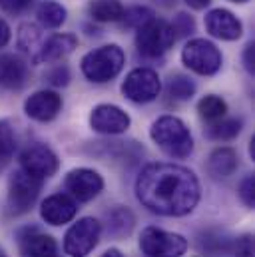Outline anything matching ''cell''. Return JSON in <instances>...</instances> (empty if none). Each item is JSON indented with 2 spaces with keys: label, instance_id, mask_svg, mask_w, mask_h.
<instances>
[{
  "label": "cell",
  "instance_id": "1",
  "mask_svg": "<svg viewBox=\"0 0 255 257\" xmlns=\"http://www.w3.org/2000/svg\"><path fill=\"white\" fill-rule=\"evenodd\" d=\"M136 195L152 213L182 217L199 201V182L195 174L176 164H150L136 180Z\"/></svg>",
  "mask_w": 255,
  "mask_h": 257
},
{
  "label": "cell",
  "instance_id": "2",
  "mask_svg": "<svg viewBox=\"0 0 255 257\" xmlns=\"http://www.w3.org/2000/svg\"><path fill=\"white\" fill-rule=\"evenodd\" d=\"M150 136L158 144V148L166 152L170 158L184 160L193 152V138H191L190 128L176 116L158 118L152 124Z\"/></svg>",
  "mask_w": 255,
  "mask_h": 257
},
{
  "label": "cell",
  "instance_id": "3",
  "mask_svg": "<svg viewBox=\"0 0 255 257\" xmlns=\"http://www.w3.org/2000/svg\"><path fill=\"white\" fill-rule=\"evenodd\" d=\"M124 62H126L124 50L118 44H108V46H102L98 50L88 52L82 58L80 68H82V74L90 82L104 84V82L114 80L122 72Z\"/></svg>",
  "mask_w": 255,
  "mask_h": 257
},
{
  "label": "cell",
  "instance_id": "4",
  "mask_svg": "<svg viewBox=\"0 0 255 257\" xmlns=\"http://www.w3.org/2000/svg\"><path fill=\"white\" fill-rule=\"evenodd\" d=\"M136 46L140 50V54L148 56V58H158L164 52H168L174 42L178 40L174 34V28L170 22L152 18L146 24H142L140 28H136Z\"/></svg>",
  "mask_w": 255,
  "mask_h": 257
},
{
  "label": "cell",
  "instance_id": "5",
  "mask_svg": "<svg viewBox=\"0 0 255 257\" xmlns=\"http://www.w3.org/2000/svg\"><path fill=\"white\" fill-rule=\"evenodd\" d=\"M140 249L144 257H184L188 251V239L174 231L146 227L140 235Z\"/></svg>",
  "mask_w": 255,
  "mask_h": 257
},
{
  "label": "cell",
  "instance_id": "6",
  "mask_svg": "<svg viewBox=\"0 0 255 257\" xmlns=\"http://www.w3.org/2000/svg\"><path fill=\"white\" fill-rule=\"evenodd\" d=\"M42 184V180L26 174L24 170L14 172L8 182V215L16 217L28 213L40 195Z\"/></svg>",
  "mask_w": 255,
  "mask_h": 257
},
{
  "label": "cell",
  "instance_id": "7",
  "mask_svg": "<svg viewBox=\"0 0 255 257\" xmlns=\"http://www.w3.org/2000/svg\"><path fill=\"white\" fill-rule=\"evenodd\" d=\"M182 62L199 76H213L219 72L223 58L213 42L205 38H193L182 50Z\"/></svg>",
  "mask_w": 255,
  "mask_h": 257
},
{
  "label": "cell",
  "instance_id": "8",
  "mask_svg": "<svg viewBox=\"0 0 255 257\" xmlns=\"http://www.w3.org/2000/svg\"><path fill=\"white\" fill-rule=\"evenodd\" d=\"M102 225L94 217L78 219L64 235V253L70 257H86L100 241Z\"/></svg>",
  "mask_w": 255,
  "mask_h": 257
},
{
  "label": "cell",
  "instance_id": "9",
  "mask_svg": "<svg viewBox=\"0 0 255 257\" xmlns=\"http://www.w3.org/2000/svg\"><path fill=\"white\" fill-rule=\"evenodd\" d=\"M162 92V82L156 70L136 68L126 76L122 84V94L134 104H150Z\"/></svg>",
  "mask_w": 255,
  "mask_h": 257
},
{
  "label": "cell",
  "instance_id": "10",
  "mask_svg": "<svg viewBox=\"0 0 255 257\" xmlns=\"http://www.w3.org/2000/svg\"><path fill=\"white\" fill-rule=\"evenodd\" d=\"M58 156L46 144H32L20 154V170L42 182L52 178L58 172Z\"/></svg>",
  "mask_w": 255,
  "mask_h": 257
},
{
  "label": "cell",
  "instance_id": "11",
  "mask_svg": "<svg viewBox=\"0 0 255 257\" xmlns=\"http://www.w3.org/2000/svg\"><path fill=\"white\" fill-rule=\"evenodd\" d=\"M132 120L120 106L114 104H100L90 114V126L94 132L104 136H118L130 128Z\"/></svg>",
  "mask_w": 255,
  "mask_h": 257
},
{
  "label": "cell",
  "instance_id": "12",
  "mask_svg": "<svg viewBox=\"0 0 255 257\" xmlns=\"http://www.w3.org/2000/svg\"><path fill=\"white\" fill-rule=\"evenodd\" d=\"M66 190L78 201H90L104 190V180L90 168H78L66 176Z\"/></svg>",
  "mask_w": 255,
  "mask_h": 257
},
{
  "label": "cell",
  "instance_id": "13",
  "mask_svg": "<svg viewBox=\"0 0 255 257\" xmlns=\"http://www.w3.org/2000/svg\"><path fill=\"white\" fill-rule=\"evenodd\" d=\"M205 30L219 40H237L243 34V26L239 22V18L225 10V8H213L205 14Z\"/></svg>",
  "mask_w": 255,
  "mask_h": 257
},
{
  "label": "cell",
  "instance_id": "14",
  "mask_svg": "<svg viewBox=\"0 0 255 257\" xmlns=\"http://www.w3.org/2000/svg\"><path fill=\"white\" fill-rule=\"evenodd\" d=\"M62 110V98L52 90L34 92L24 102V112L36 122H52Z\"/></svg>",
  "mask_w": 255,
  "mask_h": 257
},
{
  "label": "cell",
  "instance_id": "15",
  "mask_svg": "<svg viewBox=\"0 0 255 257\" xmlns=\"http://www.w3.org/2000/svg\"><path fill=\"white\" fill-rule=\"evenodd\" d=\"M76 213H78V205L68 193H52L40 205V215L50 225H64L72 221Z\"/></svg>",
  "mask_w": 255,
  "mask_h": 257
},
{
  "label": "cell",
  "instance_id": "16",
  "mask_svg": "<svg viewBox=\"0 0 255 257\" xmlns=\"http://www.w3.org/2000/svg\"><path fill=\"white\" fill-rule=\"evenodd\" d=\"M76 46H78V38L74 34H54L44 44L38 46L36 54L32 56V62L34 64H44V62L62 60L76 50Z\"/></svg>",
  "mask_w": 255,
  "mask_h": 257
},
{
  "label": "cell",
  "instance_id": "17",
  "mask_svg": "<svg viewBox=\"0 0 255 257\" xmlns=\"http://www.w3.org/2000/svg\"><path fill=\"white\" fill-rule=\"evenodd\" d=\"M20 257H60L54 237L36 229H26L20 235Z\"/></svg>",
  "mask_w": 255,
  "mask_h": 257
},
{
  "label": "cell",
  "instance_id": "18",
  "mask_svg": "<svg viewBox=\"0 0 255 257\" xmlns=\"http://www.w3.org/2000/svg\"><path fill=\"white\" fill-rule=\"evenodd\" d=\"M28 80V66L16 54H0V88L20 90Z\"/></svg>",
  "mask_w": 255,
  "mask_h": 257
},
{
  "label": "cell",
  "instance_id": "19",
  "mask_svg": "<svg viewBox=\"0 0 255 257\" xmlns=\"http://www.w3.org/2000/svg\"><path fill=\"white\" fill-rule=\"evenodd\" d=\"M233 239L219 229H207L201 231L197 237V249L209 257H225L233 251Z\"/></svg>",
  "mask_w": 255,
  "mask_h": 257
},
{
  "label": "cell",
  "instance_id": "20",
  "mask_svg": "<svg viewBox=\"0 0 255 257\" xmlns=\"http://www.w3.org/2000/svg\"><path fill=\"white\" fill-rule=\"evenodd\" d=\"M237 170V154L231 148H217L207 160V172L215 180H225Z\"/></svg>",
  "mask_w": 255,
  "mask_h": 257
},
{
  "label": "cell",
  "instance_id": "21",
  "mask_svg": "<svg viewBox=\"0 0 255 257\" xmlns=\"http://www.w3.org/2000/svg\"><path fill=\"white\" fill-rule=\"evenodd\" d=\"M106 227H108V233L112 235V237H126L132 233V229H134V223H136V217H134V213L128 209V207H122V205H118V207H114L108 215H106Z\"/></svg>",
  "mask_w": 255,
  "mask_h": 257
},
{
  "label": "cell",
  "instance_id": "22",
  "mask_svg": "<svg viewBox=\"0 0 255 257\" xmlns=\"http://www.w3.org/2000/svg\"><path fill=\"white\" fill-rule=\"evenodd\" d=\"M88 12L96 22H120L124 6L120 0H92Z\"/></svg>",
  "mask_w": 255,
  "mask_h": 257
},
{
  "label": "cell",
  "instance_id": "23",
  "mask_svg": "<svg viewBox=\"0 0 255 257\" xmlns=\"http://www.w3.org/2000/svg\"><path fill=\"white\" fill-rule=\"evenodd\" d=\"M66 8L58 2H52V0H46L38 6L36 10V16H38V22L44 26V28H60L64 22H66Z\"/></svg>",
  "mask_w": 255,
  "mask_h": 257
},
{
  "label": "cell",
  "instance_id": "24",
  "mask_svg": "<svg viewBox=\"0 0 255 257\" xmlns=\"http://www.w3.org/2000/svg\"><path fill=\"white\" fill-rule=\"evenodd\" d=\"M197 112H199V118H201V120L215 124V122L223 120V116L227 114V104H225L219 96L209 94V96H205V98L199 100Z\"/></svg>",
  "mask_w": 255,
  "mask_h": 257
},
{
  "label": "cell",
  "instance_id": "25",
  "mask_svg": "<svg viewBox=\"0 0 255 257\" xmlns=\"http://www.w3.org/2000/svg\"><path fill=\"white\" fill-rule=\"evenodd\" d=\"M241 132V120L229 118V120H219L211 128H207V138L217 140V142H229L237 138Z\"/></svg>",
  "mask_w": 255,
  "mask_h": 257
},
{
  "label": "cell",
  "instance_id": "26",
  "mask_svg": "<svg viewBox=\"0 0 255 257\" xmlns=\"http://www.w3.org/2000/svg\"><path fill=\"white\" fill-rule=\"evenodd\" d=\"M195 94V84L188 76H174L168 84V96L174 102H188Z\"/></svg>",
  "mask_w": 255,
  "mask_h": 257
},
{
  "label": "cell",
  "instance_id": "27",
  "mask_svg": "<svg viewBox=\"0 0 255 257\" xmlns=\"http://www.w3.org/2000/svg\"><path fill=\"white\" fill-rule=\"evenodd\" d=\"M16 142H14V134L8 122H0V172L4 170V166L10 162L12 154H14Z\"/></svg>",
  "mask_w": 255,
  "mask_h": 257
},
{
  "label": "cell",
  "instance_id": "28",
  "mask_svg": "<svg viewBox=\"0 0 255 257\" xmlns=\"http://www.w3.org/2000/svg\"><path fill=\"white\" fill-rule=\"evenodd\" d=\"M152 18H154V10L148 6H132L122 14V20L128 28H140L142 24H146Z\"/></svg>",
  "mask_w": 255,
  "mask_h": 257
},
{
  "label": "cell",
  "instance_id": "29",
  "mask_svg": "<svg viewBox=\"0 0 255 257\" xmlns=\"http://www.w3.org/2000/svg\"><path fill=\"white\" fill-rule=\"evenodd\" d=\"M38 40H40V28L34 24H22L20 32H18V46L26 52L30 50H38ZM34 56V54H32Z\"/></svg>",
  "mask_w": 255,
  "mask_h": 257
},
{
  "label": "cell",
  "instance_id": "30",
  "mask_svg": "<svg viewBox=\"0 0 255 257\" xmlns=\"http://www.w3.org/2000/svg\"><path fill=\"white\" fill-rule=\"evenodd\" d=\"M172 28H174V34H176V38H184V36H190L191 32L195 30V22H193V18H191L190 14H186V12H180V14L174 18V22H172Z\"/></svg>",
  "mask_w": 255,
  "mask_h": 257
},
{
  "label": "cell",
  "instance_id": "31",
  "mask_svg": "<svg viewBox=\"0 0 255 257\" xmlns=\"http://www.w3.org/2000/svg\"><path fill=\"white\" fill-rule=\"evenodd\" d=\"M239 197L241 201L247 205V207H255V178L253 176H247L241 180L239 184Z\"/></svg>",
  "mask_w": 255,
  "mask_h": 257
},
{
  "label": "cell",
  "instance_id": "32",
  "mask_svg": "<svg viewBox=\"0 0 255 257\" xmlns=\"http://www.w3.org/2000/svg\"><path fill=\"white\" fill-rule=\"evenodd\" d=\"M46 80H48V84H52V86H56V88H62V86H68V82H70V70H68V66H54L48 74H46Z\"/></svg>",
  "mask_w": 255,
  "mask_h": 257
},
{
  "label": "cell",
  "instance_id": "33",
  "mask_svg": "<svg viewBox=\"0 0 255 257\" xmlns=\"http://www.w3.org/2000/svg\"><path fill=\"white\" fill-rule=\"evenodd\" d=\"M34 0H0V8L6 12V14H12V16H18L22 12H26L30 6H32Z\"/></svg>",
  "mask_w": 255,
  "mask_h": 257
},
{
  "label": "cell",
  "instance_id": "34",
  "mask_svg": "<svg viewBox=\"0 0 255 257\" xmlns=\"http://www.w3.org/2000/svg\"><path fill=\"white\" fill-rule=\"evenodd\" d=\"M233 257H253V237L243 235L233 243Z\"/></svg>",
  "mask_w": 255,
  "mask_h": 257
},
{
  "label": "cell",
  "instance_id": "35",
  "mask_svg": "<svg viewBox=\"0 0 255 257\" xmlns=\"http://www.w3.org/2000/svg\"><path fill=\"white\" fill-rule=\"evenodd\" d=\"M243 66H245V70H247L249 74H253L255 72V46H253V42H249V44L245 46V50H243Z\"/></svg>",
  "mask_w": 255,
  "mask_h": 257
},
{
  "label": "cell",
  "instance_id": "36",
  "mask_svg": "<svg viewBox=\"0 0 255 257\" xmlns=\"http://www.w3.org/2000/svg\"><path fill=\"white\" fill-rule=\"evenodd\" d=\"M10 42V26L0 18V48H4Z\"/></svg>",
  "mask_w": 255,
  "mask_h": 257
},
{
  "label": "cell",
  "instance_id": "37",
  "mask_svg": "<svg viewBox=\"0 0 255 257\" xmlns=\"http://www.w3.org/2000/svg\"><path fill=\"white\" fill-rule=\"evenodd\" d=\"M209 2L211 0H186V4L193 10H203L205 6H209Z\"/></svg>",
  "mask_w": 255,
  "mask_h": 257
},
{
  "label": "cell",
  "instance_id": "38",
  "mask_svg": "<svg viewBox=\"0 0 255 257\" xmlns=\"http://www.w3.org/2000/svg\"><path fill=\"white\" fill-rule=\"evenodd\" d=\"M249 156H251V158L255 160V136L251 138V140H249Z\"/></svg>",
  "mask_w": 255,
  "mask_h": 257
},
{
  "label": "cell",
  "instance_id": "39",
  "mask_svg": "<svg viewBox=\"0 0 255 257\" xmlns=\"http://www.w3.org/2000/svg\"><path fill=\"white\" fill-rule=\"evenodd\" d=\"M104 257H122V255H120V251H118V249H110V251H106V253H104Z\"/></svg>",
  "mask_w": 255,
  "mask_h": 257
},
{
  "label": "cell",
  "instance_id": "40",
  "mask_svg": "<svg viewBox=\"0 0 255 257\" xmlns=\"http://www.w3.org/2000/svg\"><path fill=\"white\" fill-rule=\"evenodd\" d=\"M156 2H158V4H162V6H172L176 0H156Z\"/></svg>",
  "mask_w": 255,
  "mask_h": 257
},
{
  "label": "cell",
  "instance_id": "41",
  "mask_svg": "<svg viewBox=\"0 0 255 257\" xmlns=\"http://www.w3.org/2000/svg\"><path fill=\"white\" fill-rule=\"evenodd\" d=\"M231 2H235V4H243V2H247V0H231Z\"/></svg>",
  "mask_w": 255,
  "mask_h": 257
},
{
  "label": "cell",
  "instance_id": "42",
  "mask_svg": "<svg viewBox=\"0 0 255 257\" xmlns=\"http://www.w3.org/2000/svg\"><path fill=\"white\" fill-rule=\"evenodd\" d=\"M0 257H6V255H4V251H2V249H0Z\"/></svg>",
  "mask_w": 255,
  "mask_h": 257
}]
</instances>
